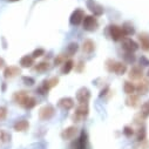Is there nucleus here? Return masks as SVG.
<instances>
[{
  "label": "nucleus",
  "instance_id": "1",
  "mask_svg": "<svg viewBox=\"0 0 149 149\" xmlns=\"http://www.w3.org/2000/svg\"><path fill=\"white\" fill-rule=\"evenodd\" d=\"M106 67L108 69V72L110 73H116L119 75H122L127 72V66L122 62H118L114 60H107L106 62Z\"/></svg>",
  "mask_w": 149,
  "mask_h": 149
},
{
  "label": "nucleus",
  "instance_id": "2",
  "mask_svg": "<svg viewBox=\"0 0 149 149\" xmlns=\"http://www.w3.org/2000/svg\"><path fill=\"white\" fill-rule=\"evenodd\" d=\"M88 106L87 103H80V106L75 109V113L73 115V120L75 122H81L88 115Z\"/></svg>",
  "mask_w": 149,
  "mask_h": 149
},
{
  "label": "nucleus",
  "instance_id": "3",
  "mask_svg": "<svg viewBox=\"0 0 149 149\" xmlns=\"http://www.w3.org/2000/svg\"><path fill=\"white\" fill-rule=\"evenodd\" d=\"M109 33H110V38L113 39L114 41H119V40L123 39V36H126L123 31H122V28L116 26V25H111L109 27Z\"/></svg>",
  "mask_w": 149,
  "mask_h": 149
},
{
  "label": "nucleus",
  "instance_id": "4",
  "mask_svg": "<svg viewBox=\"0 0 149 149\" xmlns=\"http://www.w3.org/2000/svg\"><path fill=\"white\" fill-rule=\"evenodd\" d=\"M82 25H84V28L86 31H95L96 27H97V20L96 18L92 17V15H86L82 20Z\"/></svg>",
  "mask_w": 149,
  "mask_h": 149
},
{
  "label": "nucleus",
  "instance_id": "5",
  "mask_svg": "<svg viewBox=\"0 0 149 149\" xmlns=\"http://www.w3.org/2000/svg\"><path fill=\"white\" fill-rule=\"evenodd\" d=\"M54 113H55V110H54V107L51 106V104H47L45 107H42L39 111V118L41 120H49L51 118L54 116Z\"/></svg>",
  "mask_w": 149,
  "mask_h": 149
},
{
  "label": "nucleus",
  "instance_id": "6",
  "mask_svg": "<svg viewBox=\"0 0 149 149\" xmlns=\"http://www.w3.org/2000/svg\"><path fill=\"white\" fill-rule=\"evenodd\" d=\"M84 18H85L84 11H82V10H75V11L72 13V15H70L69 22H70V25H73V26H78V25H80V24L82 22Z\"/></svg>",
  "mask_w": 149,
  "mask_h": 149
},
{
  "label": "nucleus",
  "instance_id": "7",
  "mask_svg": "<svg viewBox=\"0 0 149 149\" xmlns=\"http://www.w3.org/2000/svg\"><path fill=\"white\" fill-rule=\"evenodd\" d=\"M122 48H123L127 53H133V52L137 51L139 45H137L134 40H132V39H129V38H126V39L122 40Z\"/></svg>",
  "mask_w": 149,
  "mask_h": 149
},
{
  "label": "nucleus",
  "instance_id": "8",
  "mask_svg": "<svg viewBox=\"0 0 149 149\" xmlns=\"http://www.w3.org/2000/svg\"><path fill=\"white\" fill-rule=\"evenodd\" d=\"M89 97H91V93H89V91H88L87 88H85V87L80 88V89L78 91V93H77V99H78V101H79L80 103H87L88 100H89Z\"/></svg>",
  "mask_w": 149,
  "mask_h": 149
},
{
  "label": "nucleus",
  "instance_id": "9",
  "mask_svg": "<svg viewBox=\"0 0 149 149\" xmlns=\"http://www.w3.org/2000/svg\"><path fill=\"white\" fill-rule=\"evenodd\" d=\"M87 6H88V8L91 10V12L94 13L95 17H99V15H101V14L103 13L102 6H100L99 4H96L94 0H88V1H87Z\"/></svg>",
  "mask_w": 149,
  "mask_h": 149
},
{
  "label": "nucleus",
  "instance_id": "10",
  "mask_svg": "<svg viewBox=\"0 0 149 149\" xmlns=\"http://www.w3.org/2000/svg\"><path fill=\"white\" fill-rule=\"evenodd\" d=\"M86 142H87V135L85 132H82L80 137L72 144V148L73 149H86Z\"/></svg>",
  "mask_w": 149,
  "mask_h": 149
},
{
  "label": "nucleus",
  "instance_id": "11",
  "mask_svg": "<svg viewBox=\"0 0 149 149\" xmlns=\"http://www.w3.org/2000/svg\"><path fill=\"white\" fill-rule=\"evenodd\" d=\"M21 73V70L19 69V67H15V66H10V67H6L5 70H4V77L6 79H11V78H14L17 75Z\"/></svg>",
  "mask_w": 149,
  "mask_h": 149
},
{
  "label": "nucleus",
  "instance_id": "12",
  "mask_svg": "<svg viewBox=\"0 0 149 149\" xmlns=\"http://www.w3.org/2000/svg\"><path fill=\"white\" fill-rule=\"evenodd\" d=\"M77 127H68L61 133V137L63 140H73L77 135Z\"/></svg>",
  "mask_w": 149,
  "mask_h": 149
},
{
  "label": "nucleus",
  "instance_id": "13",
  "mask_svg": "<svg viewBox=\"0 0 149 149\" xmlns=\"http://www.w3.org/2000/svg\"><path fill=\"white\" fill-rule=\"evenodd\" d=\"M59 106L65 110H69L74 107V101L70 97H62L59 100Z\"/></svg>",
  "mask_w": 149,
  "mask_h": 149
},
{
  "label": "nucleus",
  "instance_id": "14",
  "mask_svg": "<svg viewBox=\"0 0 149 149\" xmlns=\"http://www.w3.org/2000/svg\"><path fill=\"white\" fill-rule=\"evenodd\" d=\"M28 127H29V123L27 120H18L13 126L14 130L17 132H25L28 129Z\"/></svg>",
  "mask_w": 149,
  "mask_h": 149
},
{
  "label": "nucleus",
  "instance_id": "15",
  "mask_svg": "<svg viewBox=\"0 0 149 149\" xmlns=\"http://www.w3.org/2000/svg\"><path fill=\"white\" fill-rule=\"evenodd\" d=\"M20 65H21V67H24V68L32 67V66L34 65V58H33L32 55H25V56L21 58Z\"/></svg>",
  "mask_w": 149,
  "mask_h": 149
},
{
  "label": "nucleus",
  "instance_id": "16",
  "mask_svg": "<svg viewBox=\"0 0 149 149\" xmlns=\"http://www.w3.org/2000/svg\"><path fill=\"white\" fill-rule=\"evenodd\" d=\"M28 96V94L26 93V92H17L14 95H13V100H14V102H17L18 104H22L24 103V101L26 100V97Z\"/></svg>",
  "mask_w": 149,
  "mask_h": 149
},
{
  "label": "nucleus",
  "instance_id": "17",
  "mask_svg": "<svg viewBox=\"0 0 149 149\" xmlns=\"http://www.w3.org/2000/svg\"><path fill=\"white\" fill-rule=\"evenodd\" d=\"M129 77L130 79H134V80H139L142 78V69L140 67H133L129 72Z\"/></svg>",
  "mask_w": 149,
  "mask_h": 149
},
{
  "label": "nucleus",
  "instance_id": "18",
  "mask_svg": "<svg viewBox=\"0 0 149 149\" xmlns=\"http://www.w3.org/2000/svg\"><path fill=\"white\" fill-rule=\"evenodd\" d=\"M136 91L140 93V94H147L149 92V82L147 80H142L139 86L136 87Z\"/></svg>",
  "mask_w": 149,
  "mask_h": 149
},
{
  "label": "nucleus",
  "instance_id": "19",
  "mask_svg": "<svg viewBox=\"0 0 149 149\" xmlns=\"http://www.w3.org/2000/svg\"><path fill=\"white\" fill-rule=\"evenodd\" d=\"M35 104H36V100H35L33 96H29V95H28L21 107H24L25 109H32L33 107H35Z\"/></svg>",
  "mask_w": 149,
  "mask_h": 149
},
{
  "label": "nucleus",
  "instance_id": "20",
  "mask_svg": "<svg viewBox=\"0 0 149 149\" xmlns=\"http://www.w3.org/2000/svg\"><path fill=\"white\" fill-rule=\"evenodd\" d=\"M95 48V45L92 40H85L84 41V45H82V49L85 53H92Z\"/></svg>",
  "mask_w": 149,
  "mask_h": 149
},
{
  "label": "nucleus",
  "instance_id": "21",
  "mask_svg": "<svg viewBox=\"0 0 149 149\" xmlns=\"http://www.w3.org/2000/svg\"><path fill=\"white\" fill-rule=\"evenodd\" d=\"M139 39H140V42H141V46L143 49L148 51L149 49V35L148 34H142L139 36Z\"/></svg>",
  "mask_w": 149,
  "mask_h": 149
},
{
  "label": "nucleus",
  "instance_id": "22",
  "mask_svg": "<svg viewBox=\"0 0 149 149\" xmlns=\"http://www.w3.org/2000/svg\"><path fill=\"white\" fill-rule=\"evenodd\" d=\"M78 48H79L78 44H75V42H72V44H69V45L67 46V49H66V54H67L68 56H72V55H74V54L77 53Z\"/></svg>",
  "mask_w": 149,
  "mask_h": 149
},
{
  "label": "nucleus",
  "instance_id": "23",
  "mask_svg": "<svg viewBox=\"0 0 149 149\" xmlns=\"http://www.w3.org/2000/svg\"><path fill=\"white\" fill-rule=\"evenodd\" d=\"M73 66H74L73 60H67V61H65V62H63V66H62V68H61L62 74H68V73L72 70Z\"/></svg>",
  "mask_w": 149,
  "mask_h": 149
},
{
  "label": "nucleus",
  "instance_id": "24",
  "mask_svg": "<svg viewBox=\"0 0 149 149\" xmlns=\"http://www.w3.org/2000/svg\"><path fill=\"white\" fill-rule=\"evenodd\" d=\"M123 89H125V93H126V94L132 95V94H134V92L136 91V87H135L132 82L126 81V82H125V86H123Z\"/></svg>",
  "mask_w": 149,
  "mask_h": 149
},
{
  "label": "nucleus",
  "instance_id": "25",
  "mask_svg": "<svg viewBox=\"0 0 149 149\" xmlns=\"http://www.w3.org/2000/svg\"><path fill=\"white\" fill-rule=\"evenodd\" d=\"M122 31H123L125 35H132V34H134V32H135V29H134L133 25H132V24H129V22L123 24V26H122Z\"/></svg>",
  "mask_w": 149,
  "mask_h": 149
},
{
  "label": "nucleus",
  "instance_id": "26",
  "mask_svg": "<svg viewBox=\"0 0 149 149\" xmlns=\"http://www.w3.org/2000/svg\"><path fill=\"white\" fill-rule=\"evenodd\" d=\"M141 116H142L143 119H146V118L149 116V100L146 101V102L141 106Z\"/></svg>",
  "mask_w": 149,
  "mask_h": 149
},
{
  "label": "nucleus",
  "instance_id": "27",
  "mask_svg": "<svg viewBox=\"0 0 149 149\" xmlns=\"http://www.w3.org/2000/svg\"><path fill=\"white\" fill-rule=\"evenodd\" d=\"M48 68H49V63L48 62H40V63H38L34 67V70L38 72V73H42V72H46Z\"/></svg>",
  "mask_w": 149,
  "mask_h": 149
},
{
  "label": "nucleus",
  "instance_id": "28",
  "mask_svg": "<svg viewBox=\"0 0 149 149\" xmlns=\"http://www.w3.org/2000/svg\"><path fill=\"white\" fill-rule=\"evenodd\" d=\"M139 102H140L139 96L137 95H134V94L129 95V97L127 99V104L128 106H132V107H136L139 104Z\"/></svg>",
  "mask_w": 149,
  "mask_h": 149
},
{
  "label": "nucleus",
  "instance_id": "29",
  "mask_svg": "<svg viewBox=\"0 0 149 149\" xmlns=\"http://www.w3.org/2000/svg\"><path fill=\"white\" fill-rule=\"evenodd\" d=\"M11 140V135L4 130V129H0V143H5V142H8Z\"/></svg>",
  "mask_w": 149,
  "mask_h": 149
},
{
  "label": "nucleus",
  "instance_id": "30",
  "mask_svg": "<svg viewBox=\"0 0 149 149\" xmlns=\"http://www.w3.org/2000/svg\"><path fill=\"white\" fill-rule=\"evenodd\" d=\"M136 140H137V142L146 140V129H144V128H140V129H139L137 135H136Z\"/></svg>",
  "mask_w": 149,
  "mask_h": 149
},
{
  "label": "nucleus",
  "instance_id": "31",
  "mask_svg": "<svg viewBox=\"0 0 149 149\" xmlns=\"http://www.w3.org/2000/svg\"><path fill=\"white\" fill-rule=\"evenodd\" d=\"M123 134H125L127 137H132V136L134 135V129H133L132 127H129V126H126V127L123 128Z\"/></svg>",
  "mask_w": 149,
  "mask_h": 149
},
{
  "label": "nucleus",
  "instance_id": "32",
  "mask_svg": "<svg viewBox=\"0 0 149 149\" xmlns=\"http://www.w3.org/2000/svg\"><path fill=\"white\" fill-rule=\"evenodd\" d=\"M6 116H7V108L0 106V121L4 120Z\"/></svg>",
  "mask_w": 149,
  "mask_h": 149
},
{
  "label": "nucleus",
  "instance_id": "33",
  "mask_svg": "<svg viewBox=\"0 0 149 149\" xmlns=\"http://www.w3.org/2000/svg\"><path fill=\"white\" fill-rule=\"evenodd\" d=\"M135 148L136 149H148L149 148V144H148V142L146 140H143V141H140L139 142V146H136Z\"/></svg>",
  "mask_w": 149,
  "mask_h": 149
},
{
  "label": "nucleus",
  "instance_id": "34",
  "mask_svg": "<svg viewBox=\"0 0 149 149\" xmlns=\"http://www.w3.org/2000/svg\"><path fill=\"white\" fill-rule=\"evenodd\" d=\"M44 54H45V51H44L42 48H38V49H35V51L33 52L32 56L35 59V58H39V56H41V55H44Z\"/></svg>",
  "mask_w": 149,
  "mask_h": 149
},
{
  "label": "nucleus",
  "instance_id": "35",
  "mask_svg": "<svg viewBox=\"0 0 149 149\" xmlns=\"http://www.w3.org/2000/svg\"><path fill=\"white\" fill-rule=\"evenodd\" d=\"M22 81L25 82V85H27V86H32V85H34V79L33 78H31V77H24L22 78Z\"/></svg>",
  "mask_w": 149,
  "mask_h": 149
},
{
  "label": "nucleus",
  "instance_id": "36",
  "mask_svg": "<svg viewBox=\"0 0 149 149\" xmlns=\"http://www.w3.org/2000/svg\"><path fill=\"white\" fill-rule=\"evenodd\" d=\"M125 59L127 60V62H134L135 61V56H134V54L133 53H127L126 55H125Z\"/></svg>",
  "mask_w": 149,
  "mask_h": 149
},
{
  "label": "nucleus",
  "instance_id": "37",
  "mask_svg": "<svg viewBox=\"0 0 149 149\" xmlns=\"http://www.w3.org/2000/svg\"><path fill=\"white\" fill-rule=\"evenodd\" d=\"M63 60H65V56L61 54V55H59L56 59H55V61H54V63L55 65H60L61 62H63Z\"/></svg>",
  "mask_w": 149,
  "mask_h": 149
},
{
  "label": "nucleus",
  "instance_id": "38",
  "mask_svg": "<svg viewBox=\"0 0 149 149\" xmlns=\"http://www.w3.org/2000/svg\"><path fill=\"white\" fill-rule=\"evenodd\" d=\"M140 63H141L142 66H149V60H147L144 56H141V59H140Z\"/></svg>",
  "mask_w": 149,
  "mask_h": 149
},
{
  "label": "nucleus",
  "instance_id": "39",
  "mask_svg": "<svg viewBox=\"0 0 149 149\" xmlns=\"http://www.w3.org/2000/svg\"><path fill=\"white\" fill-rule=\"evenodd\" d=\"M5 66V60L3 58H0V68H3Z\"/></svg>",
  "mask_w": 149,
  "mask_h": 149
},
{
  "label": "nucleus",
  "instance_id": "40",
  "mask_svg": "<svg viewBox=\"0 0 149 149\" xmlns=\"http://www.w3.org/2000/svg\"><path fill=\"white\" fill-rule=\"evenodd\" d=\"M8 1H19V0H8Z\"/></svg>",
  "mask_w": 149,
  "mask_h": 149
},
{
  "label": "nucleus",
  "instance_id": "41",
  "mask_svg": "<svg viewBox=\"0 0 149 149\" xmlns=\"http://www.w3.org/2000/svg\"><path fill=\"white\" fill-rule=\"evenodd\" d=\"M147 75H148V78H149V70H148V72H147Z\"/></svg>",
  "mask_w": 149,
  "mask_h": 149
}]
</instances>
